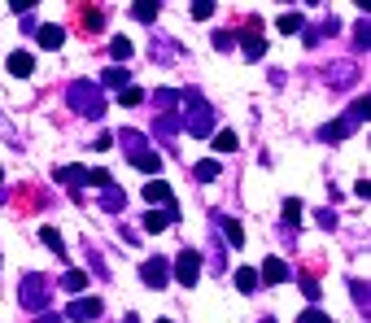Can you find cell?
<instances>
[{
    "instance_id": "cell-2",
    "label": "cell",
    "mask_w": 371,
    "mask_h": 323,
    "mask_svg": "<svg viewBox=\"0 0 371 323\" xmlns=\"http://www.w3.org/2000/svg\"><path fill=\"white\" fill-rule=\"evenodd\" d=\"M184 105H188V114L180 118V127H188L192 136H210V132H214V109H210L197 92H184Z\"/></svg>"
},
{
    "instance_id": "cell-23",
    "label": "cell",
    "mask_w": 371,
    "mask_h": 323,
    "mask_svg": "<svg viewBox=\"0 0 371 323\" xmlns=\"http://www.w3.org/2000/svg\"><path fill=\"white\" fill-rule=\"evenodd\" d=\"M280 31H284V36H297V31L306 26V18H301V13H280V22H276Z\"/></svg>"
},
{
    "instance_id": "cell-3",
    "label": "cell",
    "mask_w": 371,
    "mask_h": 323,
    "mask_svg": "<svg viewBox=\"0 0 371 323\" xmlns=\"http://www.w3.org/2000/svg\"><path fill=\"white\" fill-rule=\"evenodd\" d=\"M367 109H371V101H367V96H358V101L345 109V118H336V123H328V127H319V140H345L354 127L367 118Z\"/></svg>"
},
{
    "instance_id": "cell-28",
    "label": "cell",
    "mask_w": 371,
    "mask_h": 323,
    "mask_svg": "<svg viewBox=\"0 0 371 323\" xmlns=\"http://www.w3.org/2000/svg\"><path fill=\"white\" fill-rule=\"evenodd\" d=\"M214 0H197V5H192V18H197V22H205V18H214Z\"/></svg>"
},
{
    "instance_id": "cell-6",
    "label": "cell",
    "mask_w": 371,
    "mask_h": 323,
    "mask_svg": "<svg viewBox=\"0 0 371 323\" xmlns=\"http://www.w3.org/2000/svg\"><path fill=\"white\" fill-rule=\"evenodd\" d=\"M140 280L149 284V288H166V280H171V262H166V258H149V262H140Z\"/></svg>"
},
{
    "instance_id": "cell-13",
    "label": "cell",
    "mask_w": 371,
    "mask_h": 323,
    "mask_svg": "<svg viewBox=\"0 0 371 323\" xmlns=\"http://www.w3.org/2000/svg\"><path fill=\"white\" fill-rule=\"evenodd\" d=\"M79 26H84V31H101L105 26V13L96 5H84V9H79Z\"/></svg>"
},
{
    "instance_id": "cell-33",
    "label": "cell",
    "mask_w": 371,
    "mask_h": 323,
    "mask_svg": "<svg viewBox=\"0 0 371 323\" xmlns=\"http://www.w3.org/2000/svg\"><path fill=\"white\" fill-rule=\"evenodd\" d=\"M301 293H306V301H319V297H324V288H319L310 276H301Z\"/></svg>"
},
{
    "instance_id": "cell-32",
    "label": "cell",
    "mask_w": 371,
    "mask_h": 323,
    "mask_svg": "<svg viewBox=\"0 0 371 323\" xmlns=\"http://www.w3.org/2000/svg\"><path fill=\"white\" fill-rule=\"evenodd\" d=\"M84 184L101 188V192H105V188H114V184H109V171H88V180H84Z\"/></svg>"
},
{
    "instance_id": "cell-31",
    "label": "cell",
    "mask_w": 371,
    "mask_h": 323,
    "mask_svg": "<svg viewBox=\"0 0 371 323\" xmlns=\"http://www.w3.org/2000/svg\"><path fill=\"white\" fill-rule=\"evenodd\" d=\"M118 101H123V105H140V101H144V92H140L136 84H127V88L118 92Z\"/></svg>"
},
{
    "instance_id": "cell-37",
    "label": "cell",
    "mask_w": 371,
    "mask_h": 323,
    "mask_svg": "<svg viewBox=\"0 0 371 323\" xmlns=\"http://www.w3.org/2000/svg\"><path fill=\"white\" fill-rule=\"evenodd\" d=\"M232 44H236V40H232V31H219V36H214V48H223V53H228Z\"/></svg>"
},
{
    "instance_id": "cell-9",
    "label": "cell",
    "mask_w": 371,
    "mask_h": 323,
    "mask_svg": "<svg viewBox=\"0 0 371 323\" xmlns=\"http://www.w3.org/2000/svg\"><path fill=\"white\" fill-rule=\"evenodd\" d=\"M175 219H180V205H166V210H149V214H144V232H166L171 228V223Z\"/></svg>"
},
{
    "instance_id": "cell-5",
    "label": "cell",
    "mask_w": 371,
    "mask_h": 323,
    "mask_svg": "<svg viewBox=\"0 0 371 323\" xmlns=\"http://www.w3.org/2000/svg\"><path fill=\"white\" fill-rule=\"evenodd\" d=\"M175 280H180L184 288H192L201 280V253H192V249H184L180 258H175Z\"/></svg>"
},
{
    "instance_id": "cell-24",
    "label": "cell",
    "mask_w": 371,
    "mask_h": 323,
    "mask_svg": "<svg viewBox=\"0 0 371 323\" xmlns=\"http://www.w3.org/2000/svg\"><path fill=\"white\" fill-rule=\"evenodd\" d=\"M132 53H136V44L127 40V36H118L114 44H109V57H114V61H127V57H132Z\"/></svg>"
},
{
    "instance_id": "cell-11",
    "label": "cell",
    "mask_w": 371,
    "mask_h": 323,
    "mask_svg": "<svg viewBox=\"0 0 371 323\" xmlns=\"http://www.w3.org/2000/svg\"><path fill=\"white\" fill-rule=\"evenodd\" d=\"M35 36H40V48H48V53H57V48L66 44V31L61 26H40Z\"/></svg>"
},
{
    "instance_id": "cell-8",
    "label": "cell",
    "mask_w": 371,
    "mask_h": 323,
    "mask_svg": "<svg viewBox=\"0 0 371 323\" xmlns=\"http://www.w3.org/2000/svg\"><path fill=\"white\" fill-rule=\"evenodd\" d=\"M245 26H249V31H245V57H249V61H258V57L267 53V40H262V18H249Z\"/></svg>"
},
{
    "instance_id": "cell-20",
    "label": "cell",
    "mask_w": 371,
    "mask_h": 323,
    "mask_svg": "<svg viewBox=\"0 0 371 323\" xmlns=\"http://www.w3.org/2000/svg\"><path fill=\"white\" fill-rule=\"evenodd\" d=\"M61 288H66V293H84V288H88V271H66V276H61Z\"/></svg>"
},
{
    "instance_id": "cell-35",
    "label": "cell",
    "mask_w": 371,
    "mask_h": 323,
    "mask_svg": "<svg viewBox=\"0 0 371 323\" xmlns=\"http://www.w3.org/2000/svg\"><path fill=\"white\" fill-rule=\"evenodd\" d=\"M297 323H332L324 310H315V306H310V310H306V315H297Z\"/></svg>"
},
{
    "instance_id": "cell-41",
    "label": "cell",
    "mask_w": 371,
    "mask_h": 323,
    "mask_svg": "<svg viewBox=\"0 0 371 323\" xmlns=\"http://www.w3.org/2000/svg\"><path fill=\"white\" fill-rule=\"evenodd\" d=\"M157 323H171V319H157Z\"/></svg>"
},
{
    "instance_id": "cell-14",
    "label": "cell",
    "mask_w": 371,
    "mask_h": 323,
    "mask_svg": "<svg viewBox=\"0 0 371 323\" xmlns=\"http://www.w3.org/2000/svg\"><path fill=\"white\" fill-rule=\"evenodd\" d=\"M31 70H35V57H31V53H9V74L26 79Z\"/></svg>"
},
{
    "instance_id": "cell-42",
    "label": "cell",
    "mask_w": 371,
    "mask_h": 323,
    "mask_svg": "<svg viewBox=\"0 0 371 323\" xmlns=\"http://www.w3.org/2000/svg\"><path fill=\"white\" fill-rule=\"evenodd\" d=\"M0 180H5V171H0Z\"/></svg>"
},
{
    "instance_id": "cell-29",
    "label": "cell",
    "mask_w": 371,
    "mask_h": 323,
    "mask_svg": "<svg viewBox=\"0 0 371 323\" xmlns=\"http://www.w3.org/2000/svg\"><path fill=\"white\" fill-rule=\"evenodd\" d=\"M236 149V132H219L214 136V153H232Z\"/></svg>"
},
{
    "instance_id": "cell-4",
    "label": "cell",
    "mask_w": 371,
    "mask_h": 323,
    "mask_svg": "<svg viewBox=\"0 0 371 323\" xmlns=\"http://www.w3.org/2000/svg\"><path fill=\"white\" fill-rule=\"evenodd\" d=\"M48 297H53V284H48L40 271H31V276H22V288H18V301L26 306V310H44Z\"/></svg>"
},
{
    "instance_id": "cell-27",
    "label": "cell",
    "mask_w": 371,
    "mask_h": 323,
    "mask_svg": "<svg viewBox=\"0 0 371 323\" xmlns=\"http://www.w3.org/2000/svg\"><path fill=\"white\" fill-rule=\"evenodd\" d=\"M301 214H306V205H301L297 197H288V201H284V223H293V228H297Z\"/></svg>"
},
{
    "instance_id": "cell-22",
    "label": "cell",
    "mask_w": 371,
    "mask_h": 323,
    "mask_svg": "<svg viewBox=\"0 0 371 323\" xmlns=\"http://www.w3.org/2000/svg\"><path fill=\"white\" fill-rule=\"evenodd\" d=\"M219 228H223V236H228L232 245H245V228H240L236 219H219Z\"/></svg>"
},
{
    "instance_id": "cell-1",
    "label": "cell",
    "mask_w": 371,
    "mask_h": 323,
    "mask_svg": "<svg viewBox=\"0 0 371 323\" xmlns=\"http://www.w3.org/2000/svg\"><path fill=\"white\" fill-rule=\"evenodd\" d=\"M66 101H70V109L74 114H88V118H105V101H101V88L96 84H70V92H66Z\"/></svg>"
},
{
    "instance_id": "cell-17",
    "label": "cell",
    "mask_w": 371,
    "mask_h": 323,
    "mask_svg": "<svg viewBox=\"0 0 371 323\" xmlns=\"http://www.w3.org/2000/svg\"><path fill=\"white\" fill-rule=\"evenodd\" d=\"M258 284H262V280H258L253 267H240L236 271V288H240V293H258Z\"/></svg>"
},
{
    "instance_id": "cell-21",
    "label": "cell",
    "mask_w": 371,
    "mask_h": 323,
    "mask_svg": "<svg viewBox=\"0 0 371 323\" xmlns=\"http://www.w3.org/2000/svg\"><path fill=\"white\" fill-rule=\"evenodd\" d=\"M157 9H162V5H153V0H136V5H132V18H136V22H153Z\"/></svg>"
},
{
    "instance_id": "cell-39",
    "label": "cell",
    "mask_w": 371,
    "mask_h": 323,
    "mask_svg": "<svg viewBox=\"0 0 371 323\" xmlns=\"http://www.w3.org/2000/svg\"><path fill=\"white\" fill-rule=\"evenodd\" d=\"M123 323H140V319H136V315H127V319H123Z\"/></svg>"
},
{
    "instance_id": "cell-12",
    "label": "cell",
    "mask_w": 371,
    "mask_h": 323,
    "mask_svg": "<svg viewBox=\"0 0 371 323\" xmlns=\"http://www.w3.org/2000/svg\"><path fill=\"white\" fill-rule=\"evenodd\" d=\"M144 197H149L153 205H175V197H171V184H162V180L144 184Z\"/></svg>"
},
{
    "instance_id": "cell-7",
    "label": "cell",
    "mask_w": 371,
    "mask_h": 323,
    "mask_svg": "<svg viewBox=\"0 0 371 323\" xmlns=\"http://www.w3.org/2000/svg\"><path fill=\"white\" fill-rule=\"evenodd\" d=\"M101 297H74L70 301V310H66V319H74V323H88V319H101Z\"/></svg>"
},
{
    "instance_id": "cell-16",
    "label": "cell",
    "mask_w": 371,
    "mask_h": 323,
    "mask_svg": "<svg viewBox=\"0 0 371 323\" xmlns=\"http://www.w3.org/2000/svg\"><path fill=\"white\" fill-rule=\"evenodd\" d=\"M192 175H197L201 184H210V180H219V175H223V166H219L214 157H205V162H197V166H192Z\"/></svg>"
},
{
    "instance_id": "cell-19",
    "label": "cell",
    "mask_w": 371,
    "mask_h": 323,
    "mask_svg": "<svg viewBox=\"0 0 371 323\" xmlns=\"http://www.w3.org/2000/svg\"><path fill=\"white\" fill-rule=\"evenodd\" d=\"M101 84H105V88H118V92H123L127 84H132V74H127L123 66H109V70L101 74Z\"/></svg>"
},
{
    "instance_id": "cell-40",
    "label": "cell",
    "mask_w": 371,
    "mask_h": 323,
    "mask_svg": "<svg viewBox=\"0 0 371 323\" xmlns=\"http://www.w3.org/2000/svg\"><path fill=\"white\" fill-rule=\"evenodd\" d=\"M262 323H276V319H262Z\"/></svg>"
},
{
    "instance_id": "cell-34",
    "label": "cell",
    "mask_w": 371,
    "mask_h": 323,
    "mask_svg": "<svg viewBox=\"0 0 371 323\" xmlns=\"http://www.w3.org/2000/svg\"><path fill=\"white\" fill-rule=\"evenodd\" d=\"M354 40H358V48H367V40H371V22H367V18H358V26H354Z\"/></svg>"
},
{
    "instance_id": "cell-30",
    "label": "cell",
    "mask_w": 371,
    "mask_h": 323,
    "mask_svg": "<svg viewBox=\"0 0 371 323\" xmlns=\"http://www.w3.org/2000/svg\"><path fill=\"white\" fill-rule=\"evenodd\" d=\"M40 240H44L53 253H61V232H57V228H40Z\"/></svg>"
},
{
    "instance_id": "cell-25",
    "label": "cell",
    "mask_w": 371,
    "mask_h": 323,
    "mask_svg": "<svg viewBox=\"0 0 371 323\" xmlns=\"http://www.w3.org/2000/svg\"><path fill=\"white\" fill-rule=\"evenodd\" d=\"M118 144H123V149L132 153V157H136V153H144V136H140V132H123V136H118Z\"/></svg>"
},
{
    "instance_id": "cell-18",
    "label": "cell",
    "mask_w": 371,
    "mask_h": 323,
    "mask_svg": "<svg viewBox=\"0 0 371 323\" xmlns=\"http://www.w3.org/2000/svg\"><path fill=\"white\" fill-rule=\"evenodd\" d=\"M132 166L144 171V175H157V171H162V157H157V153H136V157H132Z\"/></svg>"
},
{
    "instance_id": "cell-38",
    "label": "cell",
    "mask_w": 371,
    "mask_h": 323,
    "mask_svg": "<svg viewBox=\"0 0 371 323\" xmlns=\"http://www.w3.org/2000/svg\"><path fill=\"white\" fill-rule=\"evenodd\" d=\"M35 323H61V315H57V310H44V315H40Z\"/></svg>"
},
{
    "instance_id": "cell-10",
    "label": "cell",
    "mask_w": 371,
    "mask_h": 323,
    "mask_svg": "<svg viewBox=\"0 0 371 323\" xmlns=\"http://www.w3.org/2000/svg\"><path fill=\"white\" fill-rule=\"evenodd\" d=\"M288 276H293V271L284 267V258H276V253L262 258V271H258V280H267V284H284Z\"/></svg>"
},
{
    "instance_id": "cell-26",
    "label": "cell",
    "mask_w": 371,
    "mask_h": 323,
    "mask_svg": "<svg viewBox=\"0 0 371 323\" xmlns=\"http://www.w3.org/2000/svg\"><path fill=\"white\" fill-rule=\"evenodd\" d=\"M101 205L114 214V210H123L127 205V192H118V188H105V197H101Z\"/></svg>"
},
{
    "instance_id": "cell-15",
    "label": "cell",
    "mask_w": 371,
    "mask_h": 323,
    "mask_svg": "<svg viewBox=\"0 0 371 323\" xmlns=\"http://www.w3.org/2000/svg\"><path fill=\"white\" fill-rule=\"evenodd\" d=\"M53 180H57V184H70V188H79V184L88 180V166H61V171L53 175Z\"/></svg>"
},
{
    "instance_id": "cell-36",
    "label": "cell",
    "mask_w": 371,
    "mask_h": 323,
    "mask_svg": "<svg viewBox=\"0 0 371 323\" xmlns=\"http://www.w3.org/2000/svg\"><path fill=\"white\" fill-rule=\"evenodd\" d=\"M349 288H354V301H358V306H367V301H371V293H367V284H358V280H354Z\"/></svg>"
}]
</instances>
